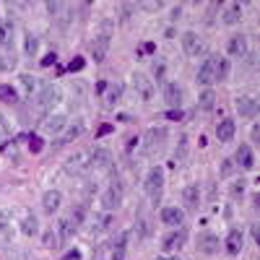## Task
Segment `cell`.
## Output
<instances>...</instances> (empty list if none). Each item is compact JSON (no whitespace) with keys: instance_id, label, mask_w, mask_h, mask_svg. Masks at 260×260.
<instances>
[{"instance_id":"1","label":"cell","mask_w":260,"mask_h":260,"mask_svg":"<svg viewBox=\"0 0 260 260\" xmlns=\"http://www.w3.org/2000/svg\"><path fill=\"white\" fill-rule=\"evenodd\" d=\"M13 34H16V29H13L11 21H0V71H6V73L18 65Z\"/></svg>"},{"instance_id":"2","label":"cell","mask_w":260,"mask_h":260,"mask_svg":"<svg viewBox=\"0 0 260 260\" xmlns=\"http://www.w3.org/2000/svg\"><path fill=\"white\" fill-rule=\"evenodd\" d=\"M62 102V89L57 83H45L39 89V94H37V107L39 110H52V107H57Z\"/></svg>"},{"instance_id":"3","label":"cell","mask_w":260,"mask_h":260,"mask_svg":"<svg viewBox=\"0 0 260 260\" xmlns=\"http://www.w3.org/2000/svg\"><path fill=\"white\" fill-rule=\"evenodd\" d=\"M167 141V127L159 125V127H148L146 136H143V151L146 154H154V151H159Z\"/></svg>"},{"instance_id":"4","label":"cell","mask_w":260,"mask_h":260,"mask_svg":"<svg viewBox=\"0 0 260 260\" xmlns=\"http://www.w3.org/2000/svg\"><path fill=\"white\" fill-rule=\"evenodd\" d=\"M146 192L151 195V198H154V201H159V195H161V190H164V169L161 167H154V169H151L148 172V175H146Z\"/></svg>"},{"instance_id":"5","label":"cell","mask_w":260,"mask_h":260,"mask_svg":"<svg viewBox=\"0 0 260 260\" xmlns=\"http://www.w3.org/2000/svg\"><path fill=\"white\" fill-rule=\"evenodd\" d=\"M102 206H104L107 213H110V211H117V208L122 206V185H120V182H112L110 187L104 190V195H102Z\"/></svg>"},{"instance_id":"6","label":"cell","mask_w":260,"mask_h":260,"mask_svg":"<svg viewBox=\"0 0 260 260\" xmlns=\"http://www.w3.org/2000/svg\"><path fill=\"white\" fill-rule=\"evenodd\" d=\"M216 62H219V55H208V57L201 62L198 73H195L198 83H203V86H211V83L216 81Z\"/></svg>"},{"instance_id":"7","label":"cell","mask_w":260,"mask_h":260,"mask_svg":"<svg viewBox=\"0 0 260 260\" xmlns=\"http://www.w3.org/2000/svg\"><path fill=\"white\" fill-rule=\"evenodd\" d=\"M112 167V154L107 148H94L89 151V169L94 172H107Z\"/></svg>"},{"instance_id":"8","label":"cell","mask_w":260,"mask_h":260,"mask_svg":"<svg viewBox=\"0 0 260 260\" xmlns=\"http://www.w3.org/2000/svg\"><path fill=\"white\" fill-rule=\"evenodd\" d=\"M185 242H187V229L180 226V229L169 232V234L164 237V240H161V247H164V252H175V250L185 247Z\"/></svg>"},{"instance_id":"9","label":"cell","mask_w":260,"mask_h":260,"mask_svg":"<svg viewBox=\"0 0 260 260\" xmlns=\"http://www.w3.org/2000/svg\"><path fill=\"white\" fill-rule=\"evenodd\" d=\"M180 42H182V50H185V55H190V57H198V55H203V52H206L203 42H201V37L195 34V31H185Z\"/></svg>"},{"instance_id":"10","label":"cell","mask_w":260,"mask_h":260,"mask_svg":"<svg viewBox=\"0 0 260 260\" xmlns=\"http://www.w3.org/2000/svg\"><path fill=\"white\" fill-rule=\"evenodd\" d=\"M133 86H136V91H138V96L143 102H151V99H154V94H156L154 81H151L148 76H143V73H136L133 76Z\"/></svg>"},{"instance_id":"11","label":"cell","mask_w":260,"mask_h":260,"mask_svg":"<svg viewBox=\"0 0 260 260\" xmlns=\"http://www.w3.org/2000/svg\"><path fill=\"white\" fill-rule=\"evenodd\" d=\"M65 125H68V117H65V115H60V112H55V115H47L45 120H42V130H45V133H50V136H57V133H62V130H65Z\"/></svg>"},{"instance_id":"12","label":"cell","mask_w":260,"mask_h":260,"mask_svg":"<svg viewBox=\"0 0 260 260\" xmlns=\"http://www.w3.org/2000/svg\"><path fill=\"white\" fill-rule=\"evenodd\" d=\"M159 219L167 224V226H182V221H185V211H180L177 206H164L161 208V213H159Z\"/></svg>"},{"instance_id":"13","label":"cell","mask_w":260,"mask_h":260,"mask_svg":"<svg viewBox=\"0 0 260 260\" xmlns=\"http://www.w3.org/2000/svg\"><path fill=\"white\" fill-rule=\"evenodd\" d=\"M107 52H110V34H99L91 42V57H94V62H104Z\"/></svg>"},{"instance_id":"14","label":"cell","mask_w":260,"mask_h":260,"mask_svg":"<svg viewBox=\"0 0 260 260\" xmlns=\"http://www.w3.org/2000/svg\"><path fill=\"white\" fill-rule=\"evenodd\" d=\"M234 107H237V112H240L242 117H255V115H257V99H255V96H250V94L237 96Z\"/></svg>"},{"instance_id":"15","label":"cell","mask_w":260,"mask_h":260,"mask_svg":"<svg viewBox=\"0 0 260 260\" xmlns=\"http://www.w3.org/2000/svg\"><path fill=\"white\" fill-rule=\"evenodd\" d=\"M62 206V192L60 190H47L42 195V211L45 213H57Z\"/></svg>"},{"instance_id":"16","label":"cell","mask_w":260,"mask_h":260,"mask_svg":"<svg viewBox=\"0 0 260 260\" xmlns=\"http://www.w3.org/2000/svg\"><path fill=\"white\" fill-rule=\"evenodd\" d=\"M226 50H229L232 57H245V55H247V37H245V34H234V37H229Z\"/></svg>"},{"instance_id":"17","label":"cell","mask_w":260,"mask_h":260,"mask_svg":"<svg viewBox=\"0 0 260 260\" xmlns=\"http://www.w3.org/2000/svg\"><path fill=\"white\" fill-rule=\"evenodd\" d=\"M65 169L71 172V175H81V172L89 169V151H81V154L71 156L68 164H65Z\"/></svg>"},{"instance_id":"18","label":"cell","mask_w":260,"mask_h":260,"mask_svg":"<svg viewBox=\"0 0 260 260\" xmlns=\"http://www.w3.org/2000/svg\"><path fill=\"white\" fill-rule=\"evenodd\" d=\"M182 201H185L187 211H198V206H201V187L198 185H187L182 190Z\"/></svg>"},{"instance_id":"19","label":"cell","mask_w":260,"mask_h":260,"mask_svg":"<svg viewBox=\"0 0 260 260\" xmlns=\"http://www.w3.org/2000/svg\"><path fill=\"white\" fill-rule=\"evenodd\" d=\"M242 245H245L242 232H240V229H232V232L226 234V242H224L226 252H229V255H240V252H242Z\"/></svg>"},{"instance_id":"20","label":"cell","mask_w":260,"mask_h":260,"mask_svg":"<svg viewBox=\"0 0 260 260\" xmlns=\"http://www.w3.org/2000/svg\"><path fill=\"white\" fill-rule=\"evenodd\" d=\"M234 133H237V122L234 120H221L219 125H216V138H219L221 143H229L232 138H234Z\"/></svg>"},{"instance_id":"21","label":"cell","mask_w":260,"mask_h":260,"mask_svg":"<svg viewBox=\"0 0 260 260\" xmlns=\"http://www.w3.org/2000/svg\"><path fill=\"white\" fill-rule=\"evenodd\" d=\"M198 247H201V252H206V255L219 252V237L211 234V232H203V234L198 237Z\"/></svg>"},{"instance_id":"22","label":"cell","mask_w":260,"mask_h":260,"mask_svg":"<svg viewBox=\"0 0 260 260\" xmlns=\"http://www.w3.org/2000/svg\"><path fill=\"white\" fill-rule=\"evenodd\" d=\"M164 102L169 104V107H180L182 104V89L177 83H164Z\"/></svg>"},{"instance_id":"23","label":"cell","mask_w":260,"mask_h":260,"mask_svg":"<svg viewBox=\"0 0 260 260\" xmlns=\"http://www.w3.org/2000/svg\"><path fill=\"white\" fill-rule=\"evenodd\" d=\"M242 6L240 3H229L226 8H224V24L226 26H234V24H240V21H242Z\"/></svg>"},{"instance_id":"24","label":"cell","mask_w":260,"mask_h":260,"mask_svg":"<svg viewBox=\"0 0 260 260\" xmlns=\"http://www.w3.org/2000/svg\"><path fill=\"white\" fill-rule=\"evenodd\" d=\"M237 164H240L242 169H255V156H252V148L250 146H240V151H237Z\"/></svg>"},{"instance_id":"25","label":"cell","mask_w":260,"mask_h":260,"mask_svg":"<svg viewBox=\"0 0 260 260\" xmlns=\"http://www.w3.org/2000/svg\"><path fill=\"white\" fill-rule=\"evenodd\" d=\"M122 96V86L120 83H110L104 86V107H115Z\"/></svg>"},{"instance_id":"26","label":"cell","mask_w":260,"mask_h":260,"mask_svg":"<svg viewBox=\"0 0 260 260\" xmlns=\"http://www.w3.org/2000/svg\"><path fill=\"white\" fill-rule=\"evenodd\" d=\"M86 130V122L83 120H76L73 125H65V133H62V138H60V143H68V141H76L81 133Z\"/></svg>"},{"instance_id":"27","label":"cell","mask_w":260,"mask_h":260,"mask_svg":"<svg viewBox=\"0 0 260 260\" xmlns=\"http://www.w3.org/2000/svg\"><path fill=\"white\" fill-rule=\"evenodd\" d=\"M21 232L26 237H37L39 234V221L34 213H24V219H21Z\"/></svg>"},{"instance_id":"28","label":"cell","mask_w":260,"mask_h":260,"mask_svg":"<svg viewBox=\"0 0 260 260\" xmlns=\"http://www.w3.org/2000/svg\"><path fill=\"white\" fill-rule=\"evenodd\" d=\"M21 89H24V91L31 96V94H37V91L42 89V83H39V78H37V76L24 73V76H21Z\"/></svg>"},{"instance_id":"29","label":"cell","mask_w":260,"mask_h":260,"mask_svg":"<svg viewBox=\"0 0 260 260\" xmlns=\"http://www.w3.org/2000/svg\"><path fill=\"white\" fill-rule=\"evenodd\" d=\"M198 107L203 112H211L213 107H216V94H213V89H206L201 96H198Z\"/></svg>"},{"instance_id":"30","label":"cell","mask_w":260,"mask_h":260,"mask_svg":"<svg viewBox=\"0 0 260 260\" xmlns=\"http://www.w3.org/2000/svg\"><path fill=\"white\" fill-rule=\"evenodd\" d=\"M24 52H26L29 57H34V55L39 52V39H37L31 31H26V34H24Z\"/></svg>"},{"instance_id":"31","label":"cell","mask_w":260,"mask_h":260,"mask_svg":"<svg viewBox=\"0 0 260 260\" xmlns=\"http://www.w3.org/2000/svg\"><path fill=\"white\" fill-rule=\"evenodd\" d=\"M229 76V60L219 57V62H216V81H226Z\"/></svg>"},{"instance_id":"32","label":"cell","mask_w":260,"mask_h":260,"mask_svg":"<svg viewBox=\"0 0 260 260\" xmlns=\"http://www.w3.org/2000/svg\"><path fill=\"white\" fill-rule=\"evenodd\" d=\"M71 232H73L71 221H68V219H62V221L57 224V240H60V242H65V240L71 237Z\"/></svg>"},{"instance_id":"33","label":"cell","mask_w":260,"mask_h":260,"mask_svg":"<svg viewBox=\"0 0 260 260\" xmlns=\"http://www.w3.org/2000/svg\"><path fill=\"white\" fill-rule=\"evenodd\" d=\"M0 102H16V89H11V86L0 83Z\"/></svg>"},{"instance_id":"34","label":"cell","mask_w":260,"mask_h":260,"mask_svg":"<svg viewBox=\"0 0 260 260\" xmlns=\"http://www.w3.org/2000/svg\"><path fill=\"white\" fill-rule=\"evenodd\" d=\"M8 136H11V122H8V117L3 112H0V143H3Z\"/></svg>"},{"instance_id":"35","label":"cell","mask_w":260,"mask_h":260,"mask_svg":"<svg viewBox=\"0 0 260 260\" xmlns=\"http://www.w3.org/2000/svg\"><path fill=\"white\" fill-rule=\"evenodd\" d=\"M96 226H91V229H96V232H102V229H107V226H110L112 224V216L110 213H104V216H99V219L94 221Z\"/></svg>"},{"instance_id":"36","label":"cell","mask_w":260,"mask_h":260,"mask_svg":"<svg viewBox=\"0 0 260 260\" xmlns=\"http://www.w3.org/2000/svg\"><path fill=\"white\" fill-rule=\"evenodd\" d=\"M29 148L34 151V154H39V151L45 148V141H42L39 136H29Z\"/></svg>"},{"instance_id":"37","label":"cell","mask_w":260,"mask_h":260,"mask_svg":"<svg viewBox=\"0 0 260 260\" xmlns=\"http://www.w3.org/2000/svg\"><path fill=\"white\" fill-rule=\"evenodd\" d=\"M57 242H60V240H57V234H55V232H45V247L55 250V247H57Z\"/></svg>"},{"instance_id":"38","label":"cell","mask_w":260,"mask_h":260,"mask_svg":"<svg viewBox=\"0 0 260 260\" xmlns=\"http://www.w3.org/2000/svg\"><path fill=\"white\" fill-rule=\"evenodd\" d=\"M83 65H86V62H83V57H73V60H71V65H68V71H71V73H73V71H81Z\"/></svg>"},{"instance_id":"39","label":"cell","mask_w":260,"mask_h":260,"mask_svg":"<svg viewBox=\"0 0 260 260\" xmlns=\"http://www.w3.org/2000/svg\"><path fill=\"white\" fill-rule=\"evenodd\" d=\"M245 192V182L240 180V182H234V187H232V195H234V198H237V195H242Z\"/></svg>"},{"instance_id":"40","label":"cell","mask_w":260,"mask_h":260,"mask_svg":"<svg viewBox=\"0 0 260 260\" xmlns=\"http://www.w3.org/2000/svg\"><path fill=\"white\" fill-rule=\"evenodd\" d=\"M55 52H50V55H45V60H42V65H45V68H50V65H55Z\"/></svg>"},{"instance_id":"41","label":"cell","mask_w":260,"mask_h":260,"mask_svg":"<svg viewBox=\"0 0 260 260\" xmlns=\"http://www.w3.org/2000/svg\"><path fill=\"white\" fill-rule=\"evenodd\" d=\"M232 172H234V164H232V161L226 159V161H224V169H221V175L226 177V175H232Z\"/></svg>"},{"instance_id":"42","label":"cell","mask_w":260,"mask_h":260,"mask_svg":"<svg viewBox=\"0 0 260 260\" xmlns=\"http://www.w3.org/2000/svg\"><path fill=\"white\" fill-rule=\"evenodd\" d=\"M130 11H133V6L125 3V6H122V21H130Z\"/></svg>"},{"instance_id":"43","label":"cell","mask_w":260,"mask_h":260,"mask_svg":"<svg viewBox=\"0 0 260 260\" xmlns=\"http://www.w3.org/2000/svg\"><path fill=\"white\" fill-rule=\"evenodd\" d=\"M167 117H169V120H180V117H182V112H180V110H172Z\"/></svg>"},{"instance_id":"44","label":"cell","mask_w":260,"mask_h":260,"mask_svg":"<svg viewBox=\"0 0 260 260\" xmlns=\"http://www.w3.org/2000/svg\"><path fill=\"white\" fill-rule=\"evenodd\" d=\"M180 13H182V8L177 6V8H172V21H177L180 18Z\"/></svg>"},{"instance_id":"45","label":"cell","mask_w":260,"mask_h":260,"mask_svg":"<svg viewBox=\"0 0 260 260\" xmlns=\"http://www.w3.org/2000/svg\"><path fill=\"white\" fill-rule=\"evenodd\" d=\"M159 260H180V257H159Z\"/></svg>"}]
</instances>
